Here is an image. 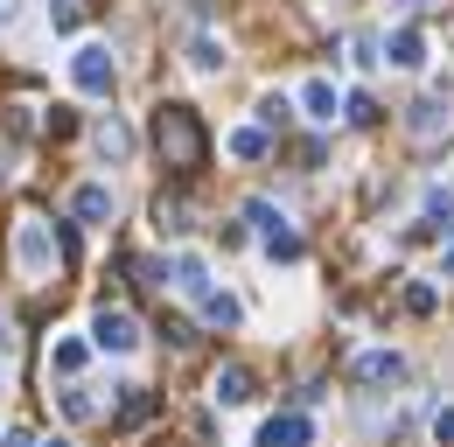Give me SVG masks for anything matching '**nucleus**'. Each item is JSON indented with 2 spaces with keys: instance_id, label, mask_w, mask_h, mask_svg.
Listing matches in <instances>:
<instances>
[{
  "instance_id": "4468645a",
  "label": "nucleus",
  "mask_w": 454,
  "mask_h": 447,
  "mask_svg": "<svg viewBox=\"0 0 454 447\" xmlns=\"http://www.w3.org/2000/svg\"><path fill=\"white\" fill-rule=\"evenodd\" d=\"M84 357H91V342H77V335L50 342V378H77V371H84Z\"/></svg>"
},
{
  "instance_id": "4be33fe9",
  "label": "nucleus",
  "mask_w": 454,
  "mask_h": 447,
  "mask_svg": "<svg viewBox=\"0 0 454 447\" xmlns=\"http://www.w3.org/2000/svg\"><path fill=\"white\" fill-rule=\"evenodd\" d=\"M405 308H412V315H434V308H441V294H434L427 279H412V286H405Z\"/></svg>"
},
{
  "instance_id": "9b49d317",
  "label": "nucleus",
  "mask_w": 454,
  "mask_h": 447,
  "mask_svg": "<svg viewBox=\"0 0 454 447\" xmlns=\"http://www.w3.org/2000/svg\"><path fill=\"white\" fill-rule=\"evenodd\" d=\"M301 112H308L315 126H336V84H329V77H308V84H301Z\"/></svg>"
},
{
  "instance_id": "f03ea898",
  "label": "nucleus",
  "mask_w": 454,
  "mask_h": 447,
  "mask_svg": "<svg viewBox=\"0 0 454 447\" xmlns=\"http://www.w3.org/2000/svg\"><path fill=\"white\" fill-rule=\"evenodd\" d=\"M70 84L84 91V98H113V84H119V63L106 43H77L70 50Z\"/></svg>"
},
{
  "instance_id": "a211bd4d",
  "label": "nucleus",
  "mask_w": 454,
  "mask_h": 447,
  "mask_svg": "<svg viewBox=\"0 0 454 447\" xmlns=\"http://www.w3.org/2000/svg\"><path fill=\"white\" fill-rule=\"evenodd\" d=\"M224 147L238 154V161H266V133H259V126H231Z\"/></svg>"
},
{
  "instance_id": "a878e982",
  "label": "nucleus",
  "mask_w": 454,
  "mask_h": 447,
  "mask_svg": "<svg viewBox=\"0 0 454 447\" xmlns=\"http://www.w3.org/2000/svg\"><path fill=\"white\" fill-rule=\"evenodd\" d=\"M154 217H161V231H189V210H182V203H161Z\"/></svg>"
},
{
  "instance_id": "9d476101",
  "label": "nucleus",
  "mask_w": 454,
  "mask_h": 447,
  "mask_svg": "<svg viewBox=\"0 0 454 447\" xmlns=\"http://www.w3.org/2000/svg\"><path fill=\"white\" fill-rule=\"evenodd\" d=\"M168 286L203 301V294H210V259H203V252H182V259H175V273H168Z\"/></svg>"
},
{
  "instance_id": "2f4dec72",
  "label": "nucleus",
  "mask_w": 454,
  "mask_h": 447,
  "mask_svg": "<svg viewBox=\"0 0 454 447\" xmlns=\"http://www.w3.org/2000/svg\"><path fill=\"white\" fill-rule=\"evenodd\" d=\"M398 7H419V0H398Z\"/></svg>"
},
{
  "instance_id": "dca6fc26",
  "label": "nucleus",
  "mask_w": 454,
  "mask_h": 447,
  "mask_svg": "<svg viewBox=\"0 0 454 447\" xmlns=\"http://www.w3.org/2000/svg\"><path fill=\"white\" fill-rule=\"evenodd\" d=\"M245 224H252L259 238H280V231H294V224H286V210H280V203H266V196H252V203H245Z\"/></svg>"
},
{
  "instance_id": "f257e3e1",
  "label": "nucleus",
  "mask_w": 454,
  "mask_h": 447,
  "mask_svg": "<svg viewBox=\"0 0 454 447\" xmlns=\"http://www.w3.org/2000/svg\"><path fill=\"white\" fill-rule=\"evenodd\" d=\"M154 140H161V154H168L175 168H196V154H203V133H196V112L189 106H161Z\"/></svg>"
},
{
  "instance_id": "b1692460",
  "label": "nucleus",
  "mask_w": 454,
  "mask_h": 447,
  "mask_svg": "<svg viewBox=\"0 0 454 447\" xmlns=\"http://www.w3.org/2000/svg\"><path fill=\"white\" fill-rule=\"evenodd\" d=\"M63 420H91V398H84V391H77V385L63 391Z\"/></svg>"
},
{
  "instance_id": "7c9ffc66",
  "label": "nucleus",
  "mask_w": 454,
  "mask_h": 447,
  "mask_svg": "<svg viewBox=\"0 0 454 447\" xmlns=\"http://www.w3.org/2000/svg\"><path fill=\"white\" fill-rule=\"evenodd\" d=\"M35 447H70V441H63V434H57V441H35Z\"/></svg>"
},
{
  "instance_id": "ddd939ff",
  "label": "nucleus",
  "mask_w": 454,
  "mask_h": 447,
  "mask_svg": "<svg viewBox=\"0 0 454 447\" xmlns=\"http://www.w3.org/2000/svg\"><path fill=\"white\" fill-rule=\"evenodd\" d=\"M441 126H448V98H419L412 119H405V133H412V140H441Z\"/></svg>"
},
{
  "instance_id": "39448f33",
  "label": "nucleus",
  "mask_w": 454,
  "mask_h": 447,
  "mask_svg": "<svg viewBox=\"0 0 454 447\" xmlns=\"http://www.w3.org/2000/svg\"><path fill=\"white\" fill-rule=\"evenodd\" d=\"M252 447H315V420L308 412H273V420H259Z\"/></svg>"
},
{
  "instance_id": "cd10ccee",
  "label": "nucleus",
  "mask_w": 454,
  "mask_h": 447,
  "mask_svg": "<svg viewBox=\"0 0 454 447\" xmlns=\"http://www.w3.org/2000/svg\"><path fill=\"white\" fill-rule=\"evenodd\" d=\"M0 447H35V434H28V427H7V434H0Z\"/></svg>"
},
{
  "instance_id": "412c9836",
  "label": "nucleus",
  "mask_w": 454,
  "mask_h": 447,
  "mask_svg": "<svg viewBox=\"0 0 454 447\" xmlns=\"http://www.w3.org/2000/svg\"><path fill=\"white\" fill-rule=\"evenodd\" d=\"M147 412H154V398H147L140 385H126V398H119V420L133 427V420H147Z\"/></svg>"
},
{
  "instance_id": "6e6552de",
  "label": "nucleus",
  "mask_w": 454,
  "mask_h": 447,
  "mask_svg": "<svg viewBox=\"0 0 454 447\" xmlns=\"http://www.w3.org/2000/svg\"><path fill=\"white\" fill-rule=\"evenodd\" d=\"M113 210H119V196L106 189V182H84V189L70 196V217L77 224H113Z\"/></svg>"
},
{
  "instance_id": "2eb2a0df",
  "label": "nucleus",
  "mask_w": 454,
  "mask_h": 447,
  "mask_svg": "<svg viewBox=\"0 0 454 447\" xmlns=\"http://www.w3.org/2000/svg\"><path fill=\"white\" fill-rule=\"evenodd\" d=\"M91 140H98V154H106V161H126V154H133V126H126V119H98V133H91Z\"/></svg>"
},
{
  "instance_id": "1a4fd4ad",
  "label": "nucleus",
  "mask_w": 454,
  "mask_h": 447,
  "mask_svg": "<svg viewBox=\"0 0 454 447\" xmlns=\"http://www.w3.org/2000/svg\"><path fill=\"white\" fill-rule=\"evenodd\" d=\"M210 398H217L224 412H238V405L252 398V371H245V364H224V371L210 378Z\"/></svg>"
},
{
  "instance_id": "bb28decb",
  "label": "nucleus",
  "mask_w": 454,
  "mask_h": 447,
  "mask_svg": "<svg viewBox=\"0 0 454 447\" xmlns=\"http://www.w3.org/2000/svg\"><path fill=\"white\" fill-rule=\"evenodd\" d=\"M434 441L454 447V405H441V412H434Z\"/></svg>"
},
{
  "instance_id": "20e7f679",
  "label": "nucleus",
  "mask_w": 454,
  "mask_h": 447,
  "mask_svg": "<svg viewBox=\"0 0 454 447\" xmlns=\"http://www.w3.org/2000/svg\"><path fill=\"white\" fill-rule=\"evenodd\" d=\"M91 349H106V357H133V349H140V322H133L126 308H98V315H91Z\"/></svg>"
},
{
  "instance_id": "c85d7f7f",
  "label": "nucleus",
  "mask_w": 454,
  "mask_h": 447,
  "mask_svg": "<svg viewBox=\"0 0 454 447\" xmlns=\"http://www.w3.org/2000/svg\"><path fill=\"white\" fill-rule=\"evenodd\" d=\"M0 21H21V0H0Z\"/></svg>"
},
{
  "instance_id": "c756f323",
  "label": "nucleus",
  "mask_w": 454,
  "mask_h": 447,
  "mask_svg": "<svg viewBox=\"0 0 454 447\" xmlns=\"http://www.w3.org/2000/svg\"><path fill=\"white\" fill-rule=\"evenodd\" d=\"M441 273H448V279H454V245H448V252H441Z\"/></svg>"
},
{
  "instance_id": "f8f14e48",
  "label": "nucleus",
  "mask_w": 454,
  "mask_h": 447,
  "mask_svg": "<svg viewBox=\"0 0 454 447\" xmlns=\"http://www.w3.org/2000/svg\"><path fill=\"white\" fill-rule=\"evenodd\" d=\"M419 231H434V238H448L454 231V189H427V210H419Z\"/></svg>"
},
{
  "instance_id": "6ab92c4d",
  "label": "nucleus",
  "mask_w": 454,
  "mask_h": 447,
  "mask_svg": "<svg viewBox=\"0 0 454 447\" xmlns=\"http://www.w3.org/2000/svg\"><path fill=\"white\" fill-rule=\"evenodd\" d=\"M189 70L217 77V70H224V43H217V35H196V43H189Z\"/></svg>"
},
{
  "instance_id": "393cba45",
  "label": "nucleus",
  "mask_w": 454,
  "mask_h": 447,
  "mask_svg": "<svg viewBox=\"0 0 454 447\" xmlns=\"http://www.w3.org/2000/svg\"><path fill=\"white\" fill-rule=\"evenodd\" d=\"M349 56H356V70H371V63H378V35H356V43H349Z\"/></svg>"
},
{
  "instance_id": "f3484780",
  "label": "nucleus",
  "mask_w": 454,
  "mask_h": 447,
  "mask_svg": "<svg viewBox=\"0 0 454 447\" xmlns=\"http://www.w3.org/2000/svg\"><path fill=\"white\" fill-rule=\"evenodd\" d=\"M203 322H210V329H238V322H245L238 294H217V286H210V294H203Z\"/></svg>"
},
{
  "instance_id": "423d86ee",
  "label": "nucleus",
  "mask_w": 454,
  "mask_h": 447,
  "mask_svg": "<svg viewBox=\"0 0 454 447\" xmlns=\"http://www.w3.org/2000/svg\"><path fill=\"white\" fill-rule=\"evenodd\" d=\"M349 378H356V385H398V378H405V357H398V349H364V357L349 364Z\"/></svg>"
},
{
  "instance_id": "0eeeda50",
  "label": "nucleus",
  "mask_w": 454,
  "mask_h": 447,
  "mask_svg": "<svg viewBox=\"0 0 454 447\" xmlns=\"http://www.w3.org/2000/svg\"><path fill=\"white\" fill-rule=\"evenodd\" d=\"M378 50H385L378 63H392V70H419V63H427V35H419V28H392Z\"/></svg>"
},
{
  "instance_id": "5701e85b",
  "label": "nucleus",
  "mask_w": 454,
  "mask_h": 447,
  "mask_svg": "<svg viewBox=\"0 0 454 447\" xmlns=\"http://www.w3.org/2000/svg\"><path fill=\"white\" fill-rule=\"evenodd\" d=\"M266 259H273V266H294V259H301V238H294V231H280V238H266Z\"/></svg>"
},
{
  "instance_id": "7ed1b4c3",
  "label": "nucleus",
  "mask_w": 454,
  "mask_h": 447,
  "mask_svg": "<svg viewBox=\"0 0 454 447\" xmlns=\"http://www.w3.org/2000/svg\"><path fill=\"white\" fill-rule=\"evenodd\" d=\"M50 259H57L50 224H43V217H21V224H14V266H21L28 279H43V273H50Z\"/></svg>"
},
{
  "instance_id": "aec40b11",
  "label": "nucleus",
  "mask_w": 454,
  "mask_h": 447,
  "mask_svg": "<svg viewBox=\"0 0 454 447\" xmlns=\"http://www.w3.org/2000/svg\"><path fill=\"white\" fill-rule=\"evenodd\" d=\"M43 21H50L57 35H77V21H84V7H77V0H50V7H43Z\"/></svg>"
}]
</instances>
